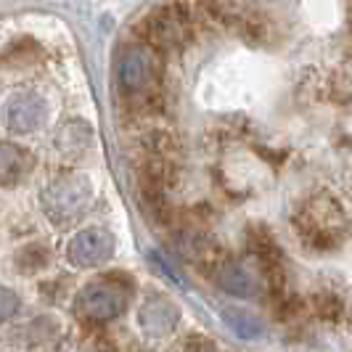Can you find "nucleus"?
I'll return each mask as SVG.
<instances>
[{
  "instance_id": "obj_1",
  "label": "nucleus",
  "mask_w": 352,
  "mask_h": 352,
  "mask_svg": "<svg viewBox=\"0 0 352 352\" xmlns=\"http://www.w3.org/2000/svg\"><path fill=\"white\" fill-rule=\"evenodd\" d=\"M294 226L302 239L318 249L336 247L350 233V220L342 210V204L334 196L326 194L307 199L294 214Z\"/></svg>"
},
{
  "instance_id": "obj_2",
  "label": "nucleus",
  "mask_w": 352,
  "mask_h": 352,
  "mask_svg": "<svg viewBox=\"0 0 352 352\" xmlns=\"http://www.w3.org/2000/svg\"><path fill=\"white\" fill-rule=\"evenodd\" d=\"M43 212L53 223L64 226L72 220H80L93 204V186L85 175H61L43 191Z\"/></svg>"
},
{
  "instance_id": "obj_3",
  "label": "nucleus",
  "mask_w": 352,
  "mask_h": 352,
  "mask_svg": "<svg viewBox=\"0 0 352 352\" xmlns=\"http://www.w3.org/2000/svg\"><path fill=\"white\" fill-rule=\"evenodd\" d=\"M196 30V14L186 3L159 6L146 19V37L157 51H180L191 43Z\"/></svg>"
},
{
  "instance_id": "obj_4",
  "label": "nucleus",
  "mask_w": 352,
  "mask_h": 352,
  "mask_svg": "<svg viewBox=\"0 0 352 352\" xmlns=\"http://www.w3.org/2000/svg\"><path fill=\"white\" fill-rule=\"evenodd\" d=\"M117 77H120L122 93L130 96V98H141L146 93H151L159 77L157 48L154 45H130V48H124L122 56H120Z\"/></svg>"
},
{
  "instance_id": "obj_5",
  "label": "nucleus",
  "mask_w": 352,
  "mask_h": 352,
  "mask_svg": "<svg viewBox=\"0 0 352 352\" xmlns=\"http://www.w3.org/2000/svg\"><path fill=\"white\" fill-rule=\"evenodd\" d=\"M127 305V289L114 278H96L88 281L77 294V313L90 323H109L122 316Z\"/></svg>"
},
{
  "instance_id": "obj_6",
  "label": "nucleus",
  "mask_w": 352,
  "mask_h": 352,
  "mask_svg": "<svg viewBox=\"0 0 352 352\" xmlns=\"http://www.w3.org/2000/svg\"><path fill=\"white\" fill-rule=\"evenodd\" d=\"M48 117V104L35 90H16L3 104V124L14 135H27L43 127Z\"/></svg>"
},
{
  "instance_id": "obj_7",
  "label": "nucleus",
  "mask_w": 352,
  "mask_h": 352,
  "mask_svg": "<svg viewBox=\"0 0 352 352\" xmlns=\"http://www.w3.org/2000/svg\"><path fill=\"white\" fill-rule=\"evenodd\" d=\"M114 254V236L104 228H85L74 233L67 247V257L74 267H93Z\"/></svg>"
},
{
  "instance_id": "obj_8",
  "label": "nucleus",
  "mask_w": 352,
  "mask_h": 352,
  "mask_svg": "<svg viewBox=\"0 0 352 352\" xmlns=\"http://www.w3.org/2000/svg\"><path fill=\"white\" fill-rule=\"evenodd\" d=\"M138 320H141V326L146 334L164 336L177 326L180 313H177V307L167 300V297L154 294V297H148V300L143 302V307L138 310Z\"/></svg>"
},
{
  "instance_id": "obj_9",
  "label": "nucleus",
  "mask_w": 352,
  "mask_h": 352,
  "mask_svg": "<svg viewBox=\"0 0 352 352\" xmlns=\"http://www.w3.org/2000/svg\"><path fill=\"white\" fill-rule=\"evenodd\" d=\"M32 170V154L16 143L0 141V186H16Z\"/></svg>"
},
{
  "instance_id": "obj_10",
  "label": "nucleus",
  "mask_w": 352,
  "mask_h": 352,
  "mask_svg": "<svg viewBox=\"0 0 352 352\" xmlns=\"http://www.w3.org/2000/svg\"><path fill=\"white\" fill-rule=\"evenodd\" d=\"M217 283L223 292H228L233 297H241V300H249L257 294L260 283L257 278L249 273L241 263H223L220 270H217Z\"/></svg>"
},
{
  "instance_id": "obj_11",
  "label": "nucleus",
  "mask_w": 352,
  "mask_h": 352,
  "mask_svg": "<svg viewBox=\"0 0 352 352\" xmlns=\"http://www.w3.org/2000/svg\"><path fill=\"white\" fill-rule=\"evenodd\" d=\"M90 143H93V133L85 122H69L64 124L56 135V148L67 159H80L82 154H88Z\"/></svg>"
},
{
  "instance_id": "obj_12",
  "label": "nucleus",
  "mask_w": 352,
  "mask_h": 352,
  "mask_svg": "<svg viewBox=\"0 0 352 352\" xmlns=\"http://www.w3.org/2000/svg\"><path fill=\"white\" fill-rule=\"evenodd\" d=\"M223 320H226V326H228L233 334L239 336V339H260L265 334L263 329V320L257 316H252L247 310H241V307H226L223 313Z\"/></svg>"
},
{
  "instance_id": "obj_13",
  "label": "nucleus",
  "mask_w": 352,
  "mask_h": 352,
  "mask_svg": "<svg viewBox=\"0 0 352 352\" xmlns=\"http://www.w3.org/2000/svg\"><path fill=\"white\" fill-rule=\"evenodd\" d=\"M58 339V323L53 318H37L30 326V344L32 347H53Z\"/></svg>"
},
{
  "instance_id": "obj_14",
  "label": "nucleus",
  "mask_w": 352,
  "mask_h": 352,
  "mask_svg": "<svg viewBox=\"0 0 352 352\" xmlns=\"http://www.w3.org/2000/svg\"><path fill=\"white\" fill-rule=\"evenodd\" d=\"M48 260H51V254H48V249L43 247V244H30V247H24L16 254V263L21 273H35L40 267H45Z\"/></svg>"
},
{
  "instance_id": "obj_15",
  "label": "nucleus",
  "mask_w": 352,
  "mask_h": 352,
  "mask_svg": "<svg viewBox=\"0 0 352 352\" xmlns=\"http://www.w3.org/2000/svg\"><path fill=\"white\" fill-rule=\"evenodd\" d=\"M313 310H316L323 320H336L339 313H342V302L336 300L331 292H320V294L313 297Z\"/></svg>"
},
{
  "instance_id": "obj_16",
  "label": "nucleus",
  "mask_w": 352,
  "mask_h": 352,
  "mask_svg": "<svg viewBox=\"0 0 352 352\" xmlns=\"http://www.w3.org/2000/svg\"><path fill=\"white\" fill-rule=\"evenodd\" d=\"M19 313V297L11 289H3L0 286V323L11 320Z\"/></svg>"
}]
</instances>
